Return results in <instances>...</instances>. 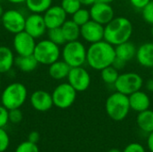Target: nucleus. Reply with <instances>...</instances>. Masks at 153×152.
<instances>
[{"instance_id": "f257e3e1", "label": "nucleus", "mask_w": 153, "mask_h": 152, "mask_svg": "<svg viewBox=\"0 0 153 152\" xmlns=\"http://www.w3.org/2000/svg\"><path fill=\"white\" fill-rule=\"evenodd\" d=\"M116 58L115 47L106 40L90 44L87 47L86 64L93 70L101 71L112 65Z\"/></svg>"}, {"instance_id": "f03ea898", "label": "nucleus", "mask_w": 153, "mask_h": 152, "mask_svg": "<svg viewBox=\"0 0 153 152\" xmlns=\"http://www.w3.org/2000/svg\"><path fill=\"white\" fill-rule=\"evenodd\" d=\"M134 32L132 22L124 16H117L104 26V40L114 47L130 40Z\"/></svg>"}, {"instance_id": "7ed1b4c3", "label": "nucleus", "mask_w": 153, "mask_h": 152, "mask_svg": "<svg viewBox=\"0 0 153 152\" xmlns=\"http://www.w3.org/2000/svg\"><path fill=\"white\" fill-rule=\"evenodd\" d=\"M105 108L108 116L117 122L126 119L131 110L128 96L118 91H115L108 97Z\"/></svg>"}, {"instance_id": "20e7f679", "label": "nucleus", "mask_w": 153, "mask_h": 152, "mask_svg": "<svg viewBox=\"0 0 153 152\" xmlns=\"http://www.w3.org/2000/svg\"><path fill=\"white\" fill-rule=\"evenodd\" d=\"M28 90L24 84L21 82H12L8 84L1 93V104L8 110L20 108L26 101Z\"/></svg>"}, {"instance_id": "39448f33", "label": "nucleus", "mask_w": 153, "mask_h": 152, "mask_svg": "<svg viewBox=\"0 0 153 152\" xmlns=\"http://www.w3.org/2000/svg\"><path fill=\"white\" fill-rule=\"evenodd\" d=\"M61 56L71 68L83 66L86 64L87 47L79 39L68 41L63 46Z\"/></svg>"}, {"instance_id": "423d86ee", "label": "nucleus", "mask_w": 153, "mask_h": 152, "mask_svg": "<svg viewBox=\"0 0 153 152\" xmlns=\"http://www.w3.org/2000/svg\"><path fill=\"white\" fill-rule=\"evenodd\" d=\"M33 56L39 64L43 65H50L54 62L59 60L61 56L60 47L48 39L39 40L36 43Z\"/></svg>"}, {"instance_id": "0eeeda50", "label": "nucleus", "mask_w": 153, "mask_h": 152, "mask_svg": "<svg viewBox=\"0 0 153 152\" xmlns=\"http://www.w3.org/2000/svg\"><path fill=\"white\" fill-rule=\"evenodd\" d=\"M143 77L135 72H126L120 73L114 84L116 91L123 93L126 96L142 90L143 86Z\"/></svg>"}, {"instance_id": "6e6552de", "label": "nucleus", "mask_w": 153, "mask_h": 152, "mask_svg": "<svg viewBox=\"0 0 153 152\" xmlns=\"http://www.w3.org/2000/svg\"><path fill=\"white\" fill-rule=\"evenodd\" d=\"M54 106L60 109L69 108L74 103L77 91L66 82L58 84L51 93Z\"/></svg>"}, {"instance_id": "1a4fd4ad", "label": "nucleus", "mask_w": 153, "mask_h": 152, "mask_svg": "<svg viewBox=\"0 0 153 152\" xmlns=\"http://www.w3.org/2000/svg\"><path fill=\"white\" fill-rule=\"evenodd\" d=\"M1 22L6 31L12 34H16L24 30L26 17L19 10L9 9L4 12L1 17Z\"/></svg>"}, {"instance_id": "9d476101", "label": "nucleus", "mask_w": 153, "mask_h": 152, "mask_svg": "<svg viewBox=\"0 0 153 152\" xmlns=\"http://www.w3.org/2000/svg\"><path fill=\"white\" fill-rule=\"evenodd\" d=\"M66 79L67 82L77 92L87 90L91 83V74L83 66L72 67Z\"/></svg>"}, {"instance_id": "9b49d317", "label": "nucleus", "mask_w": 153, "mask_h": 152, "mask_svg": "<svg viewBox=\"0 0 153 152\" xmlns=\"http://www.w3.org/2000/svg\"><path fill=\"white\" fill-rule=\"evenodd\" d=\"M35 40L36 39H34L25 30H22L19 33L14 34L13 39V49L18 56L33 55L36 46Z\"/></svg>"}, {"instance_id": "f8f14e48", "label": "nucleus", "mask_w": 153, "mask_h": 152, "mask_svg": "<svg viewBox=\"0 0 153 152\" xmlns=\"http://www.w3.org/2000/svg\"><path fill=\"white\" fill-rule=\"evenodd\" d=\"M91 18L96 22L107 25L110 21L115 18V11L110 4L95 2L90 6Z\"/></svg>"}, {"instance_id": "ddd939ff", "label": "nucleus", "mask_w": 153, "mask_h": 152, "mask_svg": "<svg viewBox=\"0 0 153 152\" xmlns=\"http://www.w3.org/2000/svg\"><path fill=\"white\" fill-rule=\"evenodd\" d=\"M81 37L89 44H93L104 39V26L93 20L81 27Z\"/></svg>"}, {"instance_id": "4468645a", "label": "nucleus", "mask_w": 153, "mask_h": 152, "mask_svg": "<svg viewBox=\"0 0 153 152\" xmlns=\"http://www.w3.org/2000/svg\"><path fill=\"white\" fill-rule=\"evenodd\" d=\"M24 30L36 39L41 38L48 30L43 15L40 13H31L28 17H26Z\"/></svg>"}, {"instance_id": "2eb2a0df", "label": "nucleus", "mask_w": 153, "mask_h": 152, "mask_svg": "<svg viewBox=\"0 0 153 152\" xmlns=\"http://www.w3.org/2000/svg\"><path fill=\"white\" fill-rule=\"evenodd\" d=\"M43 18L48 30L59 28L67 20V13L61 5H51L43 14Z\"/></svg>"}, {"instance_id": "dca6fc26", "label": "nucleus", "mask_w": 153, "mask_h": 152, "mask_svg": "<svg viewBox=\"0 0 153 152\" xmlns=\"http://www.w3.org/2000/svg\"><path fill=\"white\" fill-rule=\"evenodd\" d=\"M30 102L31 107L39 112L48 111L54 106L51 93L43 90H38L32 92L30 97Z\"/></svg>"}, {"instance_id": "f3484780", "label": "nucleus", "mask_w": 153, "mask_h": 152, "mask_svg": "<svg viewBox=\"0 0 153 152\" xmlns=\"http://www.w3.org/2000/svg\"><path fill=\"white\" fill-rule=\"evenodd\" d=\"M138 64L144 68L153 67V42L148 41L141 44L137 47L136 56Z\"/></svg>"}, {"instance_id": "a211bd4d", "label": "nucleus", "mask_w": 153, "mask_h": 152, "mask_svg": "<svg viewBox=\"0 0 153 152\" xmlns=\"http://www.w3.org/2000/svg\"><path fill=\"white\" fill-rule=\"evenodd\" d=\"M128 98L132 110L140 113L150 108L151 99L145 91H143L142 90H137L129 95Z\"/></svg>"}, {"instance_id": "6ab92c4d", "label": "nucleus", "mask_w": 153, "mask_h": 152, "mask_svg": "<svg viewBox=\"0 0 153 152\" xmlns=\"http://www.w3.org/2000/svg\"><path fill=\"white\" fill-rule=\"evenodd\" d=\"M115 50H116V57L127 63L135 58L137 47L134 45V43L128 40L126 42L116 46Z\"/></svg>"}, {"instance_id": "aec40b11", "label": "nucleus", "mask_w": 153, "mask_h": 152, "mask_svg": "<svg viewBox=\"0 0 153 152\" xmlns=\"http://www.w3.org/2000/svg\"><path fill=\"white\" fill-rule=\"evenodd\" d=\"M70 70L71 67L63 59L57 60L48 65V74L52 79L56 81H62L66 79Z\"/></svg>"}, {"instance_id": "412c9836", "label": "nucleus", "mask_w": 153, "mask_h": 152, "mask_svg": "<svg viewBox=\"0 0 153 152\" xmlns=\"http://www.w3.org/2000/svg\"><path fill=\"white\" fill-rule=\"evenodd\" d=\"M15 56L13 50L6 46H0V73H6L14 65Z\"/></svg>"}, {"instance_id": "4be33fe9", "label": "nucleus", "mask_w": 153, "mask_h": 152, "mask_svg": "<svg viewBox=\"0 0 153 152\" xmlns=\"http://www.w3.org/2000/svg\"><path fill=\"white\" fill-rule=\"evenodd\" d=\"M38 61L33 55L18 56L15 57L14 65L23 73H30L38 67Z\"/></svg>"}, {"instance_id": "5701e85b", "label": "nucleus", "mask_w": 153, "mask_h": 152, "mask_svg": "<svg viewBox=\"0 0 153 152\" xmlns=\"http://www.w3.org/2000/svg\"><path fill=\"white\" fill-rule=\"evenodd\" d=\"M61 29L66 42L78 40L81 37V27L76 24L72 19L66 20L65 23L61 26Z\"/></svg>"}, {"instance_id": "b1692460", "label": "nucleus", "mask_w": 153, "mask_h": 152, "mask_svg": "<svg viewBox=\"0 0 153 152\" xmlns=\"http://www.w3.org/2000/svg\"><path fill=\"white\" fill-rule=\"evenodd\" d=\"M136 123L139 128L145 133L153 132V110L150 108L143 112L138 113L136 117Z\"/></svg>"}, {"instance_id": "393cba45", "label": "nucleus", "mask_w": 153, "mask_h": 152, "mask_svg": "<svg viewBox=\"0 0 153 152\" xmlns=\"http://www.w3.org/2000/svg\"><path fill=\"white\" fill-rule=\"evenodd\" d=\"M53 4V0H26L25 4L28 10L33 13L43 14Z\"/></svg>"}, {"instance_id": "a878e982", "label": "nucleus", "mask_w": 153, "mask_h": 152, "mask_svg": "<svg viewBox=\"0 0 153 152\" xmlns=\"http://www.w3.org/2000/svg\"><path fill=\"white\" fill-rule=\"evenodd\" d=\"M100 72V78L103 81V82L108 85H113V86L120 74L119 71L116 69L113 65H109Z\"/></svg>"}, {"instance_id": "bb28decb", "label": "nucleus", "mask_w": 153, "mask_h": 152, "mask_svg": "<svg viewBox=\"0 0 153 152\" xmlns=\"http://www.w3.org/2000/svg\"><path fill=\"white\" fill-rule=\"evenodd\" d=\"M72 20L78 24L80 27H82V25H84L85 23H87L89 21L91 20V13H90V10L87 8H83L82 6L76 11L73 15H72Z\"/></svg>"}, {"instance_id": "cd10ccee", "label": "nucleus", "mask_w": 153, "mask_h": 152, "mask_svg": "<svg viewBox=\"0 0 153 152\" xmlns=\"http://www.w3.org/2000/svg\"><path fill=\"white\" fill-rule=\"evenodd\" d=\"M48 39L51 40L52 42H54L55 44L58 45L59 47L64 46L66 43V40L65 39L61 27L48 30Z\"/></svg>"}, {"instance_id": "c85d7f7f", "label": "nucleus", "mask_w": 153, "mask_h": 152, "mask_svg": "<svg viewBox=\"0 0 153 152\" xmlns=\"http://www.w3.org/2000/svg\"><path fill=\"white\" fill-rule=\"evenodd\" d=\"M60 5L67 15H73L82 6L79 0H61Z\"/></svg>"}, {"instance_id": "c756f323", "label": "nucleus", "mask_w": 153, "mask_h": 152, "mask_svg": "<svg viewBox=\"0 0 153 152\" xmlns=\"http://www.w3.org/2000/svg\"><path fill=\"white\" fill-rule=\"evenodd\" d=\"M142 16L143 21L150 24L153 25V0H151L150 3L142 10Z\"/></svg>"}, {"instance_id": "7c9ffc66", "label": "nucleus", "mask_w": 153, "mask_h": 152, "mask_svg": "<svg viewBox=\"0 0 153 152\" xmlns=\"http://www.w3.org/2000/svg\"><path fill=\"white\" fill-rule=\"evenodd\" d=\"M15 152H39V151L36 143L26 141L17 146Z\"/></svg>"}, {"instance_id": "2f4dec72", "label": "nucleus", "mask_w": 153, "mask_h": 152, "mask_svg": "<svg viewBox=\"0 0 153 152\" xmlns=\"http://www.w3.org/2000/svg\"><path fill=\"white\" fill-rule=\"evenodd\" d=\"M10 139L4 128H0V152H4L9 147Z\"/></svg>"}, {"instance_id": "473e14b6", "label": "nucleus", "mask_w": 153, "mask_h": 152, "mask_svg": "<svg viewBox=\"0 0 153 152\" xmlns=\"http://www.w3.org/2000/svg\"><path fill=\"white\" fill-rule=\"evenodd\" d=\"M22 120V113L20 108H14L9 110V122L13 124H18Z\"/></svg>"}, {"instance_id": "72a5a7b5", "label": "nucleus", "mask_w": 153, "mask_h": 152, "mask_svg": "<svg viewBox=\"0 0 153 152\" xmlns=\"http://www.w3.org/2000/svg\"><path fill=\"white\" fill-rule=\"evenodd\" d=\"M9 122V110L0 105V128H4Z\"/></svg>"}, {"instance_id": "f704fd0d", "label": "nucleus", "mask_w": 153, "mask_h": 152, "mask_svg": "<svg viewBox=\"0 0 153 152\" xmlns=\"http://www.w3.org/2000/svg\"><path fill=\"white\" fill-rule=\"evenodd\" d=\"M123 152H145V149L142 144L137 142H133L127 145Z\"/></svg>"}, {"instance_id": "c9c22d12", "label": "nucleus", "mask_w": 153, "mask_h": 152, "mask_svg": "<svg viewBox=\"0 0 153 152\" xmlns=\"http://www.w3.org/2000/svg\"><path fill=\"white\" fill-rule=\"evenodd\" d=\"M150 1L151 0H129V3L134 8L142 11L150 3Z\"/></svg>"}, {"instance_id": "e433bc0d", "label": "nucleus", "mask_w": 153, "mask_h": 152, "mask_svg": "<svg viewBox=\"0 0 153 152\" xmlns=\"http://www.w3.org/2000/svg\"><path fill=\"white\" fill-rule=\"evenodd\" d=\"M126 65V62H125V61H123V60H121V59H119V58H117V57L115 58V60H114V62H113V64H112V65H113L116 69H117L118 71L123 70V69L125 68Z\"/></svg>"}, {"instance_id": "4c0bfd02", "label": "nucleus", "mask_w": 153, "mask_h": 152, "mask_svg": "<svg viewBox=\"0 0 153 152\" xmlns=\"http://www.w3.org/2000/svg\"><path fill=\"white\" fill-rule=\"evenodd\" d=\"M39 133H38V132H35V131H33V132H31L30 134H29V136H28V141L29 142H33V143H36L37 144V142L39 141Z\"/></svg>"}, {"instance_id": "58836bf2", "label": "nucleus", "mask_w": 153, "mask_h": 152, "mask_svg": "<svg viewBox=\"0 0 153 152\" xmlns=\"http://www.w3.org/2000/svg\"><path fill=\"white\" fill-rule=\"evenodd\" d=\"M147 145L150 150V151L153 152V132L149 133L148 141H147Z\"/></svg>"}, {"instance_id": "ea45409f", "label": "nucleus", "mask_w": 153, "mask_h": 152, "mask_svg": "<svg viewBox=\"0 0 153 152\" xmlns=\"http://www.w3.org/2000/svg\"><path fill=\"white\" fill-rule=\"evenodd\" d=\"M145 86H146V89L148 91L150 92H153V78L149 79L146 83H145Z\"/></svg>"}, {"instance_id": "a19ab883", "label": "nucleus", "mask_w": 153, "mask_h": 152, "mask_svg": "<svg viewBox=\"0 0 153 152\" xmlns=\"http://www.w3.org/2000/svg\"><path fill=\"white\" fill-rule=\"evenodd\" d=\"M82 4V5H84V6H91V4H93L96 0H79Z\"/></svg>"}, {"instance_id": "79ce46f5", "label": "nucleus", "mask_w": 153, "mask_h": 152, "mask_svg": "<svg viewBox=\"0 0 153 152\" xmlns=\"http://www.w3.org/2000/svg\"><path fill=\"white\" fill-rule=\"evenodd\" d=\"M6 1L11 3V4H20L25 3L26 0H6Z\"/></svg>"}, {"instance_id": "37998d69", "label": "nucleus", "mask_w": 153, "mask_h": 152, "mask_svg": "<svg viewBox=\"0 0 153 152\" xmlns=\"http://www.w3.org/2000/svg\"><path fill=\"white\" fill-rule=\"evenodd\" d=\"M115 0H96V2H100V3H105V4H112Z\"/></svg>"}, {"instance_id": "c03bdc74", "label": "nucleus", "mask_w": 153, "mask_h": 152, "mask_svg": "<svg viewBox=\"0 0 153 152\" xmlns=\"http://www.w3.org/2000/svg\"><path fill=\"white\" fill-rule=\"evenodd\" d=\"M4 8H3V6L1 5V4H0V19H1V17H2V15H3V13H4Z\"/></svg>"}, {"instance_id": "a18cd8bd", "label": "nucleus", "mask_w": 153, "mask_h": 152, "mask_svg": "<svg viewBox=\"0 0 153 152\" xmlns=\"http://www.w3.org/2000/svg\"><path fill=\"white\" fill-rule=\"evenodd\" d=\"M108 152H122L121 151H119V150H117V149H111V150H109Z\"/></svg>"}, {"instance_id": "49530a36", "label": "nucleus", "mask_w": 153, "mask_h": 152, "mask_svg": "<svg viewBox=\"0 0 153 152\" xmlns=\"http://www.w3.org/2000/svg\"><path fill=\"white\" fill-rule=\"evenodd\" d=\"M152 36L153 38V25L152 26Z\"/></svg>"}, {"instance_id": "de8ad7c7", "label": "nucleus", "mask_w": 153, "mask_h": 152, "mask_svg": "<svg viewBox=\"0 0 153 152\" xmlns=\"http://www.w3.org/2000/svg\"><path fill=\"white\" fill-rule=\"evenodd\" d=\"M152 78H153V67L152 68Z\"/></svg>"}, {"instance_id": "09e8293b", "label": "nucleus", "mask_w": 153, "mask_h": 152, "mask_svg": "<svg viewBox=\"0 0 153 152\" xmlns=\"http://www.w3.org/2000/svg\"><path fill=\"white\" fill-rule=\"evenodd\" d=\"M0 88H1V78H0Z\"/></svg>"}]
</instances>
